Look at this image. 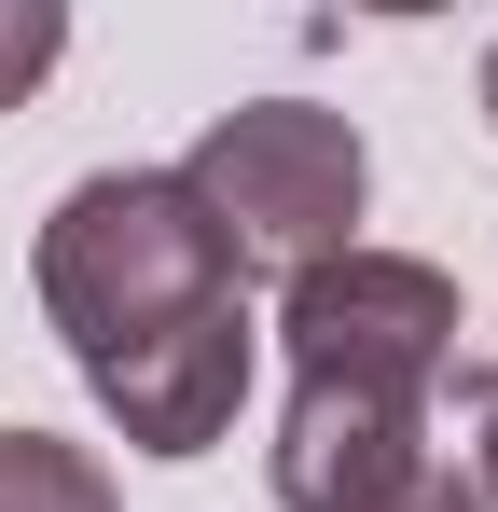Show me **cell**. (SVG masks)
<instances>
[{
	"instance_id": "cell-1",
	"label": "cell",
	"mask_w": 498,
	"mask_h": 512,
	"mask_svg": "<svg viewBox=\"0 0 498 512\" xmlns=\"http://www.w3.org/2000/svg\"><path fill=\"white\" fill-rule=\"evenodd\" d=\"M42 319L70 333V360H125V346L180 333V319H208V305H249V263L236 236L194 208V180L180 167H97L56 194V222H42Z\"/></svg>"
},
{
	"instance_id": "cell-2",
	"label": "cell",
	"mask_w": 498,
	"mask_h": 512,
	"mask_svg": "<svg viewBox=\"0 0 498 512\" xmlns=\"http://www.w3.org/2000/svg\"><path fill=\"white\" fill-rule=\"evenodd\" d=\"M180 180H194V208L236 236V263H291V277L332 263V250H360V194H374L360 125L319 111V97H249V111H222Z\"/></svg>"
},
{
	"instance_id": "cell-3",
	"label": "cell",
	"mask_w": 498,
	"mask_h": 512,
	"mask_svg": "<svg viewBox=\"0 0 498 512\" xmlns=\"http://www.w3.org/2000/svg\"><path fill=\"white\" fill-rule=\"evenodd\" d=\"M277 346H291V374H346V388L429 402L457 374V277L415 263V250H332L277 291Z\"/></svg>"
},
{
	"instance_id": "cell-4",
	"label": "cell",
	"mask_w": 498,
	"mask_h": 512,
	"mask_svg": "<svg viewBox=\"0 0 498 512\" xmlns=\"http://www.w3.org/2000/svg\"><path fill=\"white\" fill-rule=\"evenodd\" d=\"M415 471H429V402L346 388V374H291V416H277V499L291 512H374Z\"/></svg>"
},
{
	"instance_id": "cell-5",
	"label": "cell",
	"mask_w": 498,
	"mask_h": 512,
	"mask_svg": "<svg viewBox=\"0 0 498 512\" xmlns=\"http://www.w3.org/2000/svg\"><path fill=\"white\" fill-rule=\"evenodd\" d=\"M97 388V416L125 429L139 457H208L249 402V305H208V319H180V333L125 346V360H97L83 374Z\"/></svg>"
},
{
	"instance_id": "cell-6",
	"label": "cell",
	"mask_w": 498,
	"mask_h": 512,
	"mask_svg": "<svg viewBox=\"0 0 498 512\" xmlns=\"http://www.w3.org/2000/svg\"><path fill=\"white\" fill-rule=\"evenodd\" d=\"M0 512H111V471L56 429H0Z\"/></svg>"
},
{
	"instance_id": "cell-7",
	"label": "cell",
	"mask_w": 498,
	"mask_h": 512,
	"mask_svg": "<svg viewBox=\"0 0 498 512\" xmlns=\"http://www.w3.org/2000/svg\"><path fill=\"white\" fill-rule=\"evenodd\" d=\"M56 56H70V14H56V0H0V111L42 84Z\"/></svg>"
},
{
	"instance_id": "cell-8",
	"label": "cell",
	"mask_w": 498,
	"mask_h": 512,
	"mask_svg": "<svg viewBox=\"0 0 498 512\" xmlns=\"http://www.w3.org/2000/svg\"><path fill=\"white\" fill-rule=\"evenodd\" d=\"M374 512H485V499H471V471H443V457H429V471H415V485H388Z\"/></svg>"
},
{
	"instance_id": "cell-9",
	"label": "cell",
	"mask_w": 498,
	"mask_h": 512,
	"mask_svg": "<svg viewBox=\"0 0 498 512\" xmlns=\"http://www.w3.org/2000/svg\"><path fill=\"white\" fill-rule=\"evenodd\" d=\"M471 499L498 512V360H485V471H471Z\"/></svg>"
},
{
	"instance_id": "cell-10",
	"label": "cell",
	"mask_w": 498,
	"mask_h": 512,
	"mask_svg": "<svg viewBox=\"0 0 498 512\" xmlns=\"http://www.w3.org/2000/svg\"><path fill=\"white\" fill-rule=\"evenodd\" d=\"M485 125H498V42H485Z\"/></svg>"
}]
</instances>
